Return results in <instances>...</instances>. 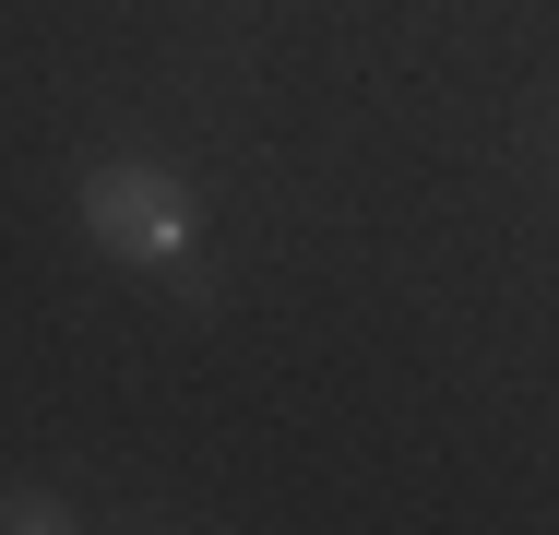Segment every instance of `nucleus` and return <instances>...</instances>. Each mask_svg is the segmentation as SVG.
Here are the masks:
<instances>
[{
	"instance_id": "obj_2",
	"label": "nucleus",
	"mask_w": 559,
	"mask_h": 535,
	"mask_svg": "<svg viewBox=\"0 0 559 535\" xmlns=\"http://www.w3.org/2000/svg\"><path fill=\"white\" fill-rule=\"evenodd\" d=\"M72 512L48 500V488H0V535H60Z\"/></svg>"
},
{
	"instance_id": "obj_1",
	"label": "nucleus",
	"mask_w": 559,
	"mask_h": 535,
	"mask_svg": "<svg viewBox=\"0 0 559 535\" xmlns=\"http://www.w3.org/2000/svg\"><path fill=\"white\" fill-rule=\"evenodd\" d=\"M72 226H84L108 262L179 274V262H191V238H203V203H191V179H179V167H155V155H96V167L72 179Z\"/></svg>"
}]
</instances>
